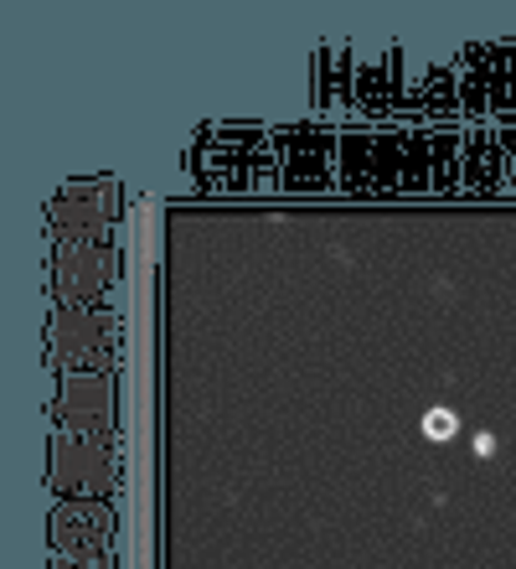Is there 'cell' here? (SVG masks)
<instances>
[{
	"label": "cell",
	"instance_id": "6da1fadb",
	"mask_svg": "<svg viewBox=\"0 0 516 569\" xmlns=\"http://www.w3.org/2000/svg\"><path fill=\"white\" fill-rule=\"evenodd\" d=\"M336 192L403 197V136L398 124H341Z\"/></svg>",
	"mask_w": 516,
	"mask_h": 569
},
{
	"label": "cell",
	"instance_id": "7a4b0ae2",
	"mask_svg": "<svg viewBox=\"0 0 516 569\" xmlns=\"http://www.w3.org/2000/svg\"><path fill=\"white\" fill-rule=\"evenodd\" d=\"M269 146L280 156V192H336L341 124H269Z\"/></svg>",
	"mask_w": 516,
	"mask_h": 569
},
{
	"label": "cell",
	"instance_id": "3957f363",
	"mask_svg": "<svg viewBox=\"0 0 516 569\" xmlns=\"http://www.w3.org/2000/svg\"><path fill=\"white\" fill-rule=\"evenodd\" d=\"M114 284V249L109 239H58L52 254V296L58 306H83L93 290Z\"/></svg>",
	"mask_w": 516,
	"mask_h": 569
},
{
	"label": "cell",
	"instance_id": "277c9868",
	"mask_svg": "<svg viewBox=\"0 0 516 569\" xmlns=\"http://www.w3.org/2000/svg\"><path fill=\"white\" fill-rule=\"evenodd\" d=\"M68 342H78L73 373H103L114 358V327L109 316H93L89 306H58L52 316V352H62Z\"/></svg>",
	"mask_w": 516,
	"mask_h": 569
},
{
	"label": "cell",
	"instance_id": "5b68a950",
	"mask_svg": "<svg viewBox=\"0 0 516 569\" xmlns=\"http://www.w3.org/2000/svg\"><path fill=\"white\" fill-rule=\"evenodd\" d=\"M465 177H459V197H490V192H512V166L506 150L496 140V124H465Z\"/></svg>",
	"mask_w": 516,
	"mask_h": 569
},
{
	"label": "cell",
	"instance_id": "8992f818",
	"mask_svg": "<svg viewBox=\"0 0 516 569\" xmlns=\"http://www.w3.org/2000/svg\"><path fill=\"white\" fill-rule=\"evenodd\" d=\"M109 549V512L93 502H58L52 512V555L68 559H99Z\"/></svg>",
	"mask_w": 516,
	"mask_h": 569
},
{
	"label": "cell",
	"instance_id": "52a82bcc",
	"mask_svg": "<svg viewBox=\"0 0 516 569\" xmlns=\"http://www.w3.org/2000/svg\"><path fill=\"white\" fill-rule=\"evenodd\" d=\"M352 83H356V47H321L315 52V109L331 124L356 120Z\"/></svg>",
	"mask_w": 516,
	"mask_h": 569
},
{
	"label": "cell",
	"instance_id": "ba28073f",
	"mask_svg": "<svg viewBox=\"0 0 516 569\" xmlns=\"http://www.w3.org/2000/svg\"><path fill=\"white\" fill-rule=\"evenodd\" d=\"M356 124H393V47L367 58L356 52V83H352Z\"/></svg>",
	"mask_w": 516,
	"mask_h": 569
},
{
	"label": "cell",
	"instance_id": "9c48e42d",
	"mask_svg": "<svg viewBox=\"0 0 516 569\" xmlns=\"http://www.w3.org/2000/svg\"><path fill=\"white\" fill-rule=\"evenodd\" d=\"M486 58H490V42H475V47H459L455 52V62H459V114H465L471 124H490Z\"/></svg>",
	"mask_w": 516,
	"mask_h": 569
},
{
	"label": "cell",
	"instance_id": "30bf717a",
	"mask_svg": "<svg viewBox=\"0 0 516 569\" xmlns=\"http://www.w3.org/2000/svg\"><path fill=\"white\" fill-rule=\"evenodd\" d=\"M428 146H434V197H459V177H465V124H428Z\"/></svg>",
	"mask_w": 516,
	"mask_h": 569
},
{
	"label": "cell",
	"instance_id": "8fae6325",
	"mask_svg": "<svg viewBox=\"0 0 516 569\" xmlns=\"http://www.w3.org/2000/svg\"><path fill=\"white\" fill-rule=\"evenodd\" d=\"M403 136V197L434 192V146H428V120L398 124Z\"/></svg>",
	"mask_w": 516,
	"mask_h": 569
},
{
	"label": "cell",
	"instance_id": "7c38bea8",
	"mask_svg": "<svg viewBox=\"0 0 516 569\" xmlns=\"http://www.w3.org/2000/svg\"><path fill=\"white\" fill-rule=\"evenodd\" d=\"M506 52H512V47H496V42H490V58H486L490 124H512V89H506Z\"/></svg>",
	"mask_w": 516,
	"mask_h": 569
},
{
	"label": "cell",
	"instance_id": "4fadbf2b",
	"mask_svg": "<svg viewBox=\"0 0 516 569\" xmlns=\"http://www.w3.org/2000/svg\"><path fill=\"white\" fill-rule=\"evenodd\" d=\"M455 430H459V420L449 415V409H428V415H424V435H428V440H449Z\"/></svg>",
	"mask_w": 516,
	"mask_h": 569
},
{
	"label": "cell",
	"instance_id": "5bb4252c",
	"mask_svg": "<svg viewBox=\"0 0 516 569\" xmlns=\"http://www.w3.org/2000/svg\"><path fill=\"white\" fill-rule=\"evenodd\" d=\"M506 89H512V124H516V47L506 52Z\"/></svg>",
	"mask_w": 516,
	"mask_h": 569
}]
</instances>
